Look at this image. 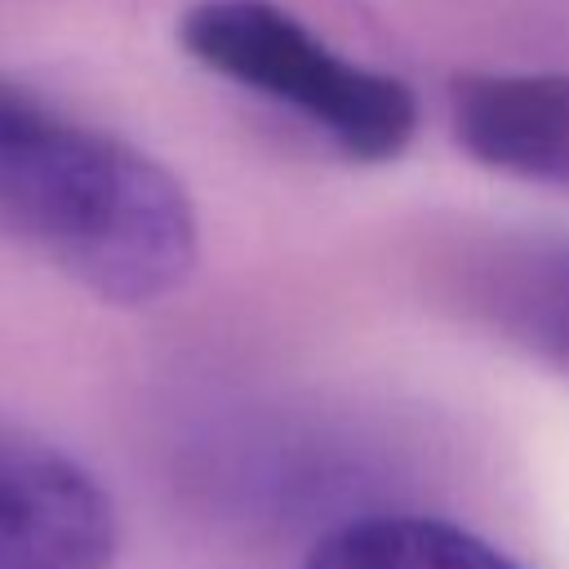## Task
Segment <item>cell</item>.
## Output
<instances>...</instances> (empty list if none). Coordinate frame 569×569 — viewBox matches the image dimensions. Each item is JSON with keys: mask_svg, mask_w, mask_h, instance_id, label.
<instances>
[{"mask_svg": "<svg viewBox=\"0 0 569 569\" xmlns=\"http://www.w3.org/2000/svg\"><path fill=\"white\" fill-rule=\"evenodd\" d=\"M449 124L476 164L569 187V71H467L449 84Z\"/></svg>", "mask_w": 569, "mask_h": 569, "instance_id": "277c9868", "label": "cell"}, {"mask_svg": "<svg viewBox=\"0 0 569 569\" xmlns=\"http://www.w3.org/2000/svg\"><path fill=\"white\" fill-rule=\"evenodd\" d=\"M0 231L111 307L164 302L200 262L191 196L151 151L4 71Z\"/></svg>", "mask_w": 569, "mask_h": 569, "instance_id": "6da1fadb", "label": "cell"}, {"mask_svg": "<svg viewBox=\"0 0 569 569\" xmlns=\"http://www.w3.org/2000/svg\"><path fill=\"white\" fill-rule=\"evenodd\" d=\"M178 44L218 80L307 120L356 164H387L418 133V98L400 76L338 53L276 0H196L178 18Z\"/></svg>", "mask_w": 569, "mask_h": 569, "instance_id": "7a4b0ae2", "label": "cell"}, {"mask_svg": "<svg viewBox=\"0 0 569 569\" xmlns=\"http://www.w3.org/2000/svg\"><path fill=\"white\" fill-rule=\"evenodd\" d=\"M120 516L102 480L49 436L0 418V569H111Z\"/></svg>", "mask_w": 569, "mask_h": 569, "instance_id": "3957f363", "label": "cell"}, {"mask_svg": "<svg viewBox=\"0 0 569 569\" xmlns=\"http://www.w3.org/2000/svg\"><path fill=\"white\" fill-rule=\"evenodd\" d=\"M302 569H520L480 533L413 511H373L311 542Z\"/></svg>", "mask_w": 569, "mask_h": 569, "instance_id": "8992f818", "label": "cell"}, {"mask_svg": "<svg viewBox=\"0 0 569 569\" xmlns=\"http://www.w3.org/2000/svg\"><path fill=\"white\" fill-rule=\"evenodd\" d=\"M476 307L569 378V240H511L476 262Z\"/></svg>", "mask_w": 569, "mask_h": 569, "instance_id": "5b68a950", "label": "cell"}]
</instances>
